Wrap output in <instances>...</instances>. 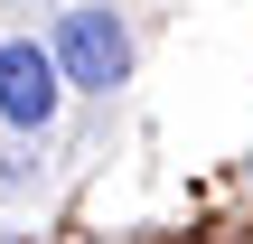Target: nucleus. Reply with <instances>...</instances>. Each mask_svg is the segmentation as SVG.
<instances>
[{
  "mask_svg": "<svg viewBox=\"0 0 253 244\" xmlns=\"http://www.w3.org/2000/svg\"><path fill=\"white\" fill-rule=\"evenodd\" d=\"M56 66H66V85H84V94H113L122 75H131V38H122V19L113 9H66V28H56Z\"/></svg>",
  "mask_w": 253,
  "mask_h": 244,
  "instance_id": "f257e3e1",
  "label": "nucleus"
},
{
  "mask_svg": "<svg viewBox=\"0 0 253 244\" xmlns=\"http://www.w3.org/2000/svg\"><path fill=\"white\" fill-rule=\"evenodd\" d=\"M56 103H66V66H56V47L9 38V47H0V122H9V132H47Z\"/></svg>",
  "mask_w": 253,
  "mask_h": 244,
  "instance_id": "f03ea898",
  "label": "nucleus"
}]
</instances>
